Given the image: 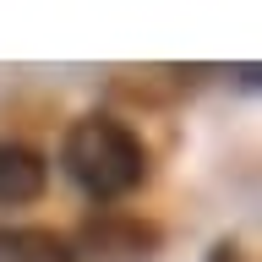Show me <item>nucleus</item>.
<instances>
[{"instance_id":"obj_1","label":"nucleus","mask_w":262,"mask_h":262,"mask_svg":"<svg viewBox=\"0 0 262 262\" xmlns=\"http://www.w3.org/2000/svg\"><path fill=\"white\" fill-rule=\"evenodd\" d=\"M60 169L82 196L120 202L147 180V142L120 115H77L60 137Z\"/></svg>"},{"instance_id":"obj_2","label":"nucleus","mask_w":262,"mask_h":262,"mask_svg":"<svg viewBox=\"0 0 262 262\" xmlns=\"http://www.w3.org/2000/svg\"><path fill=\"white\" fill-rule=\"evenodd\" d=\"M71 251H82L88 262H153V251H159V229L142 224V219H93Z\"/></svg>"},{"instance_id":"obj_3","label":"nucleus","mask_w":262,"mask_h":262,"mask_svg":"<svg viewBox=\"0 0 262 262\" xmlns=\"http://www.w3.org/2000/svg\"><path fill=\"white\" fill-rule=\"evenodd\" d=\"M49 186V159L28 142H0V208H28Z\"/></svg>"},{"instance_id":"obj_4","label":"nucleus","mask_w":262,"mask_h":262,"mask_svg":"<svg viewBox=\"0 0 262 262\" xmlns=\"http://www.w3.org/2000/svg\"><path fill=\"white\" fill-rule=\"evenodd\" d=\"M0 262H77L71 241L38 224H0Z\"/></svg>"},{"instance_id":"obj_5","label":"nucleus","mask_w":262,"mask_h":262,"mask_svg":"<svg viewBox=\"0 0 262 262\" xmlns=\"http://www.w3.org/2000/svg\"><path fill=\"white\" fill-rule=\"evenodd\" d=\"M208 262H246V257H241V246H235V241H219L208 251Z\"/></svg>"}]
</instances>
